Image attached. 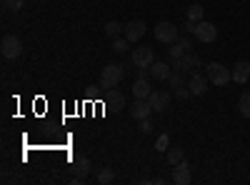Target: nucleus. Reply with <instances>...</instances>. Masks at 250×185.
<instances>
[{
	"label": "nucleus",
	"mask_w": 250,
	"mask_h": 185,
	"mask_svg": "<svg viewBox=\"0 0 250 185\" xmlns=\"http://www.w3.org/2000/svg\"><path fill=\"white\" fill-rule=\"evenodd\" d=\"M123 75H125L123 65H118V63L105 65V68H103V73H100V88H103V90H113L120 80H123Z\"/></svg>",
	"instance_id": "1"
},
{
	"label": "nucleus",
	"mask_w": 250,
	"mask_h": 185,
	"mask_svg": "<svg viewBox=\"0 0 250 185\" xmlns=\"http://www.w3.org/2000/svg\"><path fill=\"white\" fill-rule=\"evenodd\" d=\"M0 53H3L5 60L20 58V53H23V40H20L18 35H5L3 43H0Z\"/></svg>",
	"instance_id": "2"
},
{
	"label": "nucleus",
	"mask_w": 250,
	"mask_h": 185,
	"mask_svg": "<svg viewBox=\"0 0 250 185\" xmlns=\"http://www.w3.org/2000/svg\"><path fill=\"white\" fill-rule=\"evenodd\" d=\"M208 80H210V83L213 85H228V83H230V80H233V73L230 70H228L225 65H220V63H210V65H208Z\"/></svg>",
	"instance_id": "3"
},
{
	"label": "nucleus",
	"mask_w": 250,
	"mask_h": 185,
	"mask_svg": "<svg viewBox=\"0 0 250 185\" xmlns=\"http://www.w3.org/2000/svg\"><path fill=\"white\" fill-rule=\"evenodd\" d=\"M178 38H180L178 28H175L173 23H168V20H160V23L155 25V40H160V43H168V45H173Z\"/></svg>",
	"instance_id": "4"
},
{
	"label": "nucleus",
	"mask_w": 250,
	"mask_h": 185,
	"mask_svg": "<svg viewBox=\"0 0 250 185\" xmlns=\"http://www.w3.org/2000/svg\"><path fill=\"white\" fill-rule=\"evenodd\" d=\"M153 63H155L153 48H135L133 50V65L135 68H150Z\"/></svg>",
	"instance_id": "5"
},
{
	"label": "nucleus",
	"mask_w": 250,
	"mask_h": 185,
	"mask_svg": "<svg viewBox=\"0 0 250 185\" xmlns=\"http://www.w3.org/2000/svg\"><path fill=\"white\" fill-rule=\"evenodd\" d=\"M195 38L200 40V43H213V40L218 38V28L213 23H208V20H200V23L195 25Z\"/></svg>",
	"instance_id": "6"
},
{
	"label": "nucleus",
	"mask_w": 250,
	"mask_h": 185,
	"mask_svg": "<svg viewBox=\"0 0 250 185\" xmlns=\"http://www.w3.org/2000/svg\"><path fill=\"white\" fill-rule=\"evenodd\" d=\"M148 103H150L153 113H163L165 108L170 105V93H168V90H153V93L148 95Z\"/></svg>",
	"instance_id": "7"
},
{
	"label": "nucleus",
	"mask_w": 250,
	"mask_h": 185,
	"mask_svg": "<svg viewBox=\"0 0 250 185\" xmlns=\"http://www.w3.org/2000/svg\"><path fill=\"white\" fill-rule=\"evenodd\" d=\"M200 55L198 53H185L183 58H178L175 60V70H183V73H188V70H195V68H200Z\"/></svg>",
	"instance_id": "8"
},
{
	"label": "nucleus",
	"mask_w": 250,
	"mask_h": 185,
	"mask_svg": "<svg viewBox=\"0 0 250 185\" xmlns=\"http://www.w3.org/2000/svg\"><path fill=\"white\" fill-rule=\"evenodd\" d=\"M173 183L175 185H190V163L188 160H180L173 168Z\"/></svg>",
	"instance_id": "9"
},
{
	"label": "nucleus",
	"mask_w": 250,
	"mask_h": 185,
	"mask_svg": "<svg viewBox=\"0 0 250 185\" xmlns=\"http://www.w3.org/2000/svg\"><path fill=\"white\" fill-rule=\"evenodd\" d=\"M150 113H153V108H150L148 98H135V103L130 105V115L135 120H143V118H150Z\"/></svg>",
	"instance_id": "10"
},
{
	"label": "nucleus",
	"mask_w": 250,
	"mask_h": 185,
	"mask_svg": "<svg viewBox=\"0 0 250 185\" xmlns=\"http://www.w3.org/2000/svg\"><path fill=\"white\" fill-rule=\"evenodd\" d=\"M230 73H233V83L245 85L248 80H250V63H248V60H238L235 68H233Z\"/></svg>",
	"instance_id": "11"
},
{
	"label": "nucleus",
	"mask_w": 250,
	"mask_h": 185,
	"mask_svg": "<svg viewBox=\"0 0 250 185\" xmlns=\"http://www.w3.org/2000/svg\"><path fill=\"white\" fill-rule=\"evenodd\" d=\"M143 35H145V23H143V20H130V23L125 25V38H128L130 43L140 40Z\"/></svg>",
	"instance_id": "12"
},
{
	"label": "nucleus",
	"mask_w": 250,
	"mask_h": 185,
	"mask_svg": "<svg viewBox=\"0 0 250 185\" xmlns=\"http://www.w3.org/2000/svg\"><path fill=\"white\" fill-rule=\"evenodd\" d=\"M90 168H93V165H90V160H88L85 155L73 158V168H70V170H73V175H75V178H85V175L90 173Z\"/></svg>",
	"instance_id": "13"
},
{
	"label": "nucleus",
	"mask_w": 250,
	"mask_h": 185,
	"mask_svg": "<svg viewBox=\"0 0 250 185\" xmlns=\"http://www.w3.org/2000/svg\"><path fill=\"white\" fill-rule=\"evenodd\" d=\"M188 88H190V93H193V95H203V93L208 90V80H205L203 75L193 73V75H190V80H188Z\"/></svg>",
	"instance_id": "14"
},
{
	"label": "nucleus",
	"mask_w": 250,
	"mask_h": 185,
	"mask_svg": "<svg viewBox=\"0 0 250 185\" xmlns=\"http://www.w3.org/2000/svg\"><path fill=\"white\" fill-rule=\"evenodd\" d=\"M150 93H153V85H150L148 78H138L135 83H133V95L135 98H148Z\"/></svg>",
	"instance_id": "15"
},
{
	"label": "nucleus",
	"mask_w": 250,
	"mask_h": 185,
	"mask_svg": "<svg viewBox=\"0 0 250 185\" xmlns=\"http://www.w3.org/2000/svg\"><path fill=\"white\" fill-rule=\"evenodd\" d=\"M105 93H108V100H105V103H108V108L115 110V113H120V110L125 108V98H123L118 90H105Z\"/></svg>",
	"instance_id": "16"
},
{
	"label": "nucleus",
	"mask_w": 250,
	"mask_h": 185,
	"mask_svg": "<svg viewBox=\"0 0 250 185\" xmlns=\"http://www.w3.org/2000/svg\"><path fill=\"white\" fill-rule=\"evenodd\" d=\"M170 73H173V70H170L168 63H153V65H150V75H153L155 80H168Z\"/></svg>",
	"instance_id": "17"
},
{
	"label": "nucleus",
	"mask_w": 250,
	"mask_h": 185,
	"mask_svg": "<svg viewBox=\"0 0 250 185\" xmlns=\"http://www.w3.org/2000/svg\"><path fill=\"white\" fill-rule=\"evenodd\" d=\"M180 160H185V155H183V148H180V145H173V148H168V163H170V165H178Z\"/></svg>",
	"instance_id": "18"
},
{
	"label": "nucleus",
	"mask_w": 250,
	"mask_h": 185,
	"mask_svg": "<svg viewBox=\"0 0 250 185\" xmlns=\"http://www.w3.org/2000/svg\"><path fill=\"white\" fill-rule=\"evenodd\" d=\"M238 108H240V113H243V115L250 120V90L240 95V100H238Z\"/></svg>",
	"instance_id": "19"
},
{
	"label": "nucleus",
	"mask_w": 250,
	"mask_h": 185,
	"mask_svg": "<svg viewBox=\"0 0 250 185\" xmlns=\"http://www.w3.org/2000/svg\"><path fill=\"white\" fill-rule=\"evenodd\" d=\"M130 48V40L128 38H113V53H125V50H128Z\"/></svg>",
	"instance_id": "20"
},
{
	"label": "nucleus",
	"mask_w": 250,
	"mask_h": 185,
	"mask_svg": "<svg viewBox=\"0 0 250 185\" xmlns=\"http://www.w3.org/2000/svg\"><path fill=\"white\" fill-rule=\"evenodd\" d=\"M203 15H205V10H203V5H198V3L188 8V20H195V23H200Z\"/></svg>",
	"instance_id": "21"
},
{
	"label": "nucleus",
	"mask_w": 250,
	"mask_h": 185,
	"mask_svg": "<svg viewBox=\"0 0 250 185\" xmlns=\"http://www.w3.org/2000/svg\"><path fill=\"white\" fill-rule=\"evenodd\" d=\"M95 180H98L100 185H110V183L115 180V173H113L110 168H103V170L98 173V178H95Z\"/></svg>",
	"instance_id": "22"
},
{
	"label": "nucleus",
	"mask_w": 250,
	"mask_h": 185,
	"mask_svg": "<svg viewBox=\"0 0 250 185\" xmlns=\"http://www.w3.org/2000/svg\"><path fill=\"white\" fill-rule=\"evenodd\" d=\"M168 148H170V135H168V133H163V135H158V143H155V150H158V153H168Z\"/></svg>",
	"instance_id": "23"
},
{
	"label": "nucleus",
	"mask_w": 250,
	"mask_h": 185,
	"mask_svg": "<svg viewBox=\"0 0 250 185\" xmlns=\"http://www.w3.org/2000/svg\"><path fill=\"white\" fill-rule=\"evenodd\" d=\"M123 30H125V25H120L118 20H110V23L105 25V35H110V38H118Z\"/></svg>",
	"instance_id": "24"
},
{
	"label": "nucleus",
	"mask_w": 250,
	"mask_h": 185,
	"mask_svg": "<svg viewBox=\"0 0 250 185\" xmlns=\"http://www.w3.org/2000/svg\"><path fill=\"white\" fill-rule=\"evenodd\" d=\"M168 83H170V88L175 90V88H183L185 85V78H183V70H175V73H170V78H168Z\"/></svg>",
	"instance_id": "25"
},
{
	"label": "nucleus",
	"mask_w": 250,
	"mask_h": 185,
	"mask_svg": "<svg viewBox=\"0 0 250 185\" xmlns=\"http://www.w3.org/2000/svg\"><path fill=\"white\" fill-rule=\"evenodd\" d=\"M183 55H185V48H183V45L178 43V40H175L173 48H170V58H173V60H178V58H183Z\"/></svg>",
	"instance_id": "26"
},
{
	"label": "nucleus",
	"mask_w": 250,
	"mask_h": 185,
	"mask_svg": "<svg viewBox=\"0 0 250 185\" xmlns=\"http://www.w3.org/2000/svg\"><path fill=\"white\" fill-rule=\"evenodd\" d=\"M138 123H140V133H145V135L153 133V123H150V118H143V120H138Z\"/></svg>",
	"instance_id": "27"
},
{
	"label": "nucleus",
	"mask_w": 250,
	"mask_h": 185,
	"mask_svg": "<svg viewBox=\"0 0 250 185\" xmlns=\"http://www.w3.org/2000/svg\"><path fill=\"white\" fill-rule=\"evenodd\" d=\"M3 3H5V8L13 10V13H18L20 8H23V0H3Z\"/></svg>",
	"instance_id": "28"
},
{
	"label": "nucleus",
	"mask_w": 250,
	"mask_h": 185,
	"mask_svg": "<svg viewBox=\"0 0 250 185\" xmlns=\"http://www.w3.org/2000/svg\"><path fill=\"white\" fill-rule=\"evenodd\" d=\"M188 95H193V93H190V88H175V98H180V100H185Z\"/></svg>",
	"instance_id": "29"
},
{
	"label": "nucleus",
	"mask_w": 250,
	"mask_h": 185,
	"mask_svg": "<svg viewBox=\"0 0 250 185\" xmlns=\"http://www.w3.org/2000/svg\"><path fill=\"white\" fill-rule=\"evenodd\" d=\"M195 25H198L195 20H185V23H183V30H185V33H195Z\"/></svg>",
	"instance_id": "30"
},
{
	"label": "nucleus",
	"mask_w": 250,
	"mask_h": 185,
	"mask_svg": "<svg viewBox=\"0 0 250 185\" xmlns=\"http://www.w3.org/2000/svg\"><path fill=\"white\" fill-rule=\"evenodd\" d=\"M178 43L185 48V53H190V48H193V43H190V38H178Z\"/></svg>",
	"instance_id": "31"
}]
</instances>
